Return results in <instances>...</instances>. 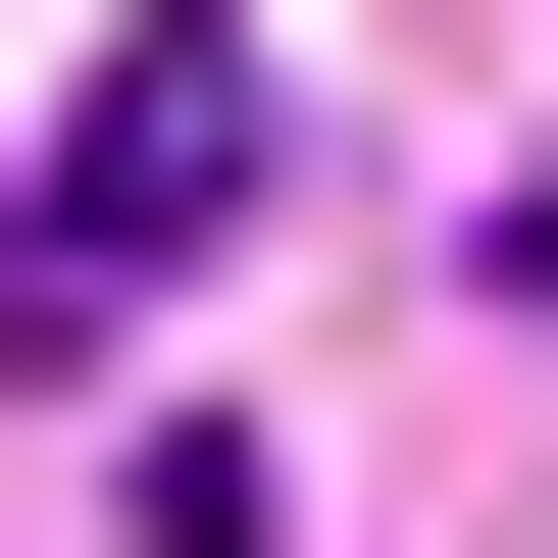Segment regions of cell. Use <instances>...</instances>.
Masks as SVG:
<instances>
[{
    "label": "cell",
    "instance_id": "obj_1",
    "mask_svg": "<svg viewBox=\"0 0 558 558\" xmlns=\"http://www.w3.org/2000/svg\"><path fill=\"white\" fill-rule=\"evenodd\" d=\"M204 254H254V51H102V102L0 153V355H153Z\"/></svg>",
    "mask_w": 558,
    "mask_h": 558
}]
</instances>
